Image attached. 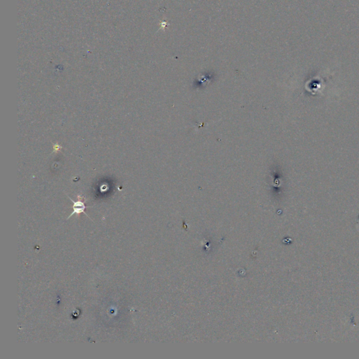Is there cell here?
I'll return each mask as SVG.
<instances>
[{"label":"cell","mask_w":359,"mask_h":359,"mask_svg":"<svg viewBox=\"0 0 359 359\" xmlns=\"http://www.w3.org/2000/svg\"><path fill=\"white\" fill-rule=\"evenodd\" d=\"M70 198V199L71 200V201H72L73 203V211L72 213L70 214V216L68 217V219H69L70 218L71 216H72L73 215H79L80 213H84L86 215V216H88V215L85 213V209L86 208H89V206H86L85 204H84V202L83 201V199H84V197H82V196H78V201H73L72 199L70 197H68ZM89 218H90L89 216H88Z\"/></svg>","instance_id":"obj_1"},{"label":"cell","mask_w":359,"mask_h":359,"mask_svg":"<svg viewBox=\"0 0 359 359\" xmlns=\"http://www.w3.org/2000/svg\"><path fill=\"white\" fill-rule=\"evenodd\" d=\"M61 149H62V147H61L58 144H55V145H53V151H54V152H58Z\"/></svg>","instance_id":"obj_2"}]
</instances>
